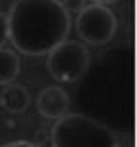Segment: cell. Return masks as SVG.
Segmentation results:
<instances>
[{
	"label": "cell",
	"mask_w": 137,
	"mask_h": 147,
	"mask_svg": "<svg viewBox=\"0 0 137 147\" xmlns=\"http://www.w3.org/2000/svg\"><path fill=\"white\" fill-rule=\"evenodd\" d=\"M69 31L71 17L59 0H15L8 13V38L27 55L48 54Z\"/></svg>",
	"instance_id": "obj_1"
},
{
	"label": "cell",
	"mask_w": 137,
	"mask_h": 147,
	"mask_svg": "<svg viewBox=\"0 0 137 147\" xmlns=\"http://www.w3.org/2000/svg\"><path fill=\"white\" fill-rule=\"evenodd\" d=\"M53 147H116L118 138L107 124L82 113H67L51 130Z\"/></svg>",
	"instance_id": "obj_2"
},
{
	"label": "cell",
	"mask_w": 137,
	"mask_h": 147,
	"mask_svg": "<svg viewBox=\"0 0 137 147\" xmlns=\"http://www.w3.org/2000/svg\"><path fill=\"white\" fill-rule=\"evenodd\" d=\"M116 17L105 4L84 6V10L78 11L76 19V33L86 44L92 46H103L110 42L116 34Z\"/></svg>",
	"instance_id": "obj_4"
},
{
	"label": "cell",
	"mask_w": 137,
	"mask_h": 147,
	"mask_svg": "<svg viewBox=\"0 0 137 147\" xmlns=\"http://www.w3.org/2000/svg\"><path fill=\"white\" fill-rule=\"evenodd\" d=\"M8 147H34V143H31V142H13V143H8Z\"/></svg>",
	"instance_id": "obj_10"
},
{
	"label": "cell",
	"mask_w": 137,
	"mask_h": 147,
	"mask_svg": "<svg viewBox=\"0 0 137 147\" xmlns=\"http://www.w3.org/2000/svg\"><path fill=\"white\" fill-rule=\"evenodd\" d=\"M19 75V57L13 50L0 46V84H10Z\"/></svg>",
	"instance_id": "obj_7"
},
{
	"label": "cell",
	"mask_w": 137,
	"mask_h": 147,
	"mask_svg": "<svg viewBox=\"0 0 137 147\" xmlns=\"http://www.w3.org/2000/svg\"><path fill=\"white\" fill-rule=\"evenodd\" d=\"M36 109L38 113L49 120H57L59 117L69 113L71 109V98L61 86H48L38 94L36 98Z\"/></svg>",
	"instance_id": "obj_5"
},
{
	"label": "cell",
	"mask_w": 137,
	"mask_h": 147,
	"mask_svg": "<svg viewBox=\"0 0 137 147\" xmlns=\"http://www.w3.org/2000/svg\"><path fill=\"white\" fill-rule=\"evenodd\" d=\"M8 40V16L0 11V46H4Z\"/></svg>",
	"instance_id": "obj_9"
},
{
	"label": "cell",
	"mask_w": 137,
	"mask_h": 147,
	"mask_svg": "<svg viewBox=\"0 0 137 147\" xmlns=\"http://www.w3.org/2000/svg\"><path fill=\"white\" fill-rule=\"evenodd\" d=\"M90 52L82 42L76 40H63L55 48L48 52V67L49 75L61 82H78L90 69Z\"/></svg>",
	"instance_id": "obj_3"
},
{
	"label": "cell",
	"mask_w": 137,
	"mask_h": 147,
	"mask_svg": "<svg viewBox=\"0 0 137 147\" xmlns=\"http://www.w3.org/2000/svg\"><path fill=\"white\" fill-rule=\"evenodd\" d=\"M29 103H31V94L21 84H11L10 82V84H6V88L0 94V105L8 113H13V115L25 113Z\"/></svg>",
	"instance_id": "obj_6"
},
{
	"label": "cell",
	"mask_w": 137,
	"mask_h": 147,
	"mask_svg": "<svg viewBox=\"0 0 137 147\" xmlns=\"http://www.w3.org/2000/svg\"><path fill=\"white\" fill-rule=\"evenodd\" d=\"M61 4L65 6L67 11H74L78 13L80 10H84V6H86V0H63Z\"/></svg>",
	"instance_id": "obj_8"
},
{
	"label": "cell",
	"mask_w": 137,
	"mask_h": 147,
	"mask_svg": "<svg viewBox=\"0 0 137 147\" xmlns=\"http://www.w3.org/2000/svg\"><path fill=\"white\" fill-rule=\"evenodd\" d=\"M93 2H97V4H110V2H116V0H93Z\"/></svg>",
	"instance_id": "obj_11"
}]
</instances>
